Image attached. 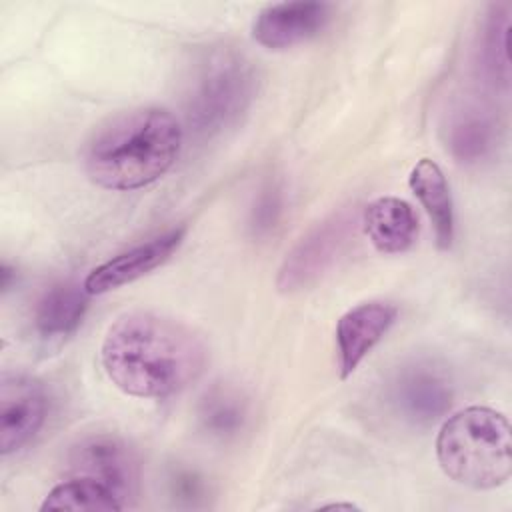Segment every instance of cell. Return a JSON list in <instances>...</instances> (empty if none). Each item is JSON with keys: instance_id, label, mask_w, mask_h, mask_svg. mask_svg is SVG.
I'll return each mask as SVG.
<instances>
[{"instance_id": "cell-5", "label": "cell", "mask_w": 512, "mask_h": 512, "mask_svg": "<svg viewBox=\"0 0 512 512\" xmlns=\"http://www.w3.org/2000/svg\"><path fill=\"white\" fill-rule=\"evenodd\" d=\"M358 224L360 212L354 206H346L310 228L282 260L276 288L292 294L316 284L346 252Z\"/></svg>"}, {"instance_id": "cell-7", "label": "cell", "mask_w": 512, "mask_h": 512, "mask_svg": "<svg viewBox=\"0 0 512 512\" xmlns=\"http://www.w3.org/2000/svg\"><path fill=\"white\" fill-rule=\"evenodd\" d=\"M394 410L414 426H432L452 408L454 384L448 372L432 360L402 364L388 386Z\"/></svg>"}, {"instance_id": "cell-9", "label": "cell", "mask_w": 512, "mask_h": 512, "mask_svg": "<svg viewBox=\"0 0 512 512\" xmlns=\"http://www.w3.org/2000/svg\"><path fill=\"white\" fill-rule=\"evenodd\" d=\"M444 140L458 164L478 166L490 160L502 142L498 114L484 102L464 100L448 112Z\"/></svg>"}, {"instance_id": "cell-18", "label": "cell", "mask_w": 512, "mask_h": 512, "mask_svg": "<svg viewBox=\"0 0 512 512\" xmlns=\"http://www.w3.org/2000/svg\"><path fill=\"white\" fill-rule=\"evenodd\" d=\"M122 502L102 484L88 478L70 476L68 480L56 484L44 498L40 510H90V512H110L122 510Z\"/></svg>"}, {"instance_id": "cell-6", "label": "cell", "mask_w": 512, "mask_h": 512, "mask_svg": "<svg viewBox=\"0 0 512 512\" xmlns=\"http://www.w3.org/2000/svg\"><path fill=\"white\" fill-rule=\"evenodd\" d=\"M68 472L108 488L122 506H130L140 488V462L130 444L112 432L80 438L68 452Z\"/></svg>"}, {"instance_id": "cell-12", "label": "cell", "mask_w": 512, "mask_h": 512, "mask_svg": "<svg viewBox=\"0 0 512 512\" xmlns=\"http://www.w3.org/2000/svg\"><path fill=\"white\" fill-rule=\"evenodd\" d=\"M398 310L384 300L362 302L346 310L336 324V352L340 378H348L368 352L392 328Z\"/></svg>"}, {"instance_id": "cell-4", "label": "cell", "mask_w": 512, "mask_h": 512, "mask_svg": "<svg viewBox=\"0 0 512 512\" xmlns=\"http://www.w3.org/2000/svg\"><path fill=\"white\" fill-rule=\"evenodd\" d=\"M256 96V70L238 50L208 48L192 64L184 92V116L198 138L232 128Z\"/></svg>"}, {"instance_id": "cell-14", "label": "cell", "mask_w": 512, "mask_h": 512, "mask_svg": "<svg viewBox=\"0 0 512 512\" xmlns=\"http://www.w3.org/2000/svg\"><path fill=\"white\" fill-rule=\"evenodd\" d=\"M372 246L382 254H402L412 248L418 236V216L414 208L396 196L372 200L360 218Z\"/></svg>"}, {"instance_id": "cell-15", "label": "cell", "mask_w": 512, "mask_h": 512, "mask_svg": "<svg viewBox=\"0 0 512 512\" xmlns=\"http://www.w3.org/2000/svg\"><path fill=\"white\" fill-rule=\"evenodd\" d=\"M408 184L432 222L438 248L448 250L454 240V204L442 168L434 160L422 158L410 170Z\"/></svg>"}, {"instance_id": "cell-13", "label": "cell", "mask_w": 512, "mask_h": 512, "mask_svg": "<svg viewBox=\"0 0 512 512\" xmlns=\"http://www.w3.org/2000/svg\"><path fill=\"white\" fill-rule=\"evenodd\" d=\"M86 288L60 282L50 286L36 302L32 324L36 336L46 344H62L82 324L88 310Z\"/></svg>"}, {"instance_id": "cell-8", "label": "cell", "mask_w": 512, "mask_h": 512, "mask_svg": "<svg viewBox=\"0 0 512 512\" xmlns=\"http://www.w3.org/2000/svg\"><path fill=\"white\" fill-rule=\"evenodd\" d=\"M48 394L40 380L22 372H4L0 378V452L26 446L44 426Z\"/></svg>"}, {"instance_id": "cell-17", "label": "cell", "mask_w": 512, "mask_h": 512, "mask_svg": "<svg viewBox=\"0 0 512 512\" xmlns=\"http://www.w3.org/2000/svg\"><path fill=\"white\" fill-rule=\"evenodd\" d=\"M248 402L244 394L230 384H214L198 404V422L202 430L218 440L234 438L246 424Z\"/></svg>"}, {"instance_id": "cell-16", "label": "cell", "mask_w": 512, "mask_h": 512, "mask_svg": "<svg viewBox=\"0 0 512 512\" xmlns=\"http://www.w3.org/2000/svg\"><path fill=\"white\" fill-rule=\"evenodd\" d=\"M510 4H490L482 22L478 60L480 70L494 86L508 88L510 60H508V32H510Z\"/></svg>"}, {"instance_id": "cell-19", "label": "cell", "mask_w": 512, "mask_h": 512, "mask_svg": "<svg viewBox=\"0 0 512 512\" xmlns=\"http://www.w3.org/2000/svg\"><path fill=\"white\" fill-rule=\"evenodd\" d=\"M282 212V190L270 182L266 184L260 194L256 196L252 210H250V230L254 236H264L268 234Z\"/></svg>"}, {"instance_id": "cell-1", "label": "cell", "mask_w": 512, "mask_h": 512, "mask_svg": "<svg viewBox=\"0 0 512 512\" xmlns=\"http://www.w3.org/2000/svg\"><path fill=\"white\" fill-rule=\"evenodd\" d=\"M100 362L112 384L136 398H166L196 382L208 348L190 326L154 312L116 318L102 340Z\"/></svg>"}, {"instance_id": "cell-11", "label": "cell", "mask_w": 512, "mask_h": 512, "mask_svg": "<svg viewBox=\"0 0 512 512\" xmlns=\"http://www.w3.org/2000/svg\"><path fill=\"white\" fill-rule=\"evenodd\" d=\"M186 236V228H170L110 260L96 266L84 280V288L90 296L106 294L124 284H130L148 272L162 266L180 248Z\"/></svg>"}, {"instance_id": "cell-2", "label": "cell", "mask_w": 512, "mask_h": 512, "mask_svg": "<svg viewBox=\"0 0 512 512\" xmlns=\"http://www.w3.org/2000/svg\"><path fill=\"white\" fill-rule=\"evenodd\" d=\"M182 148L178 118L156 106L106 118L84 146V172L104 190H138L162 178Z\"/></svg>"}, {"instance_id": "cell-20", "label": "cell", "mask_w": 512, "mask_h": 512, "mask_svg": "<svg viewBox=\"0 0 512 512\" xmlns=\"http://www.w3.org/2000/svg\"><path fill=\"white\" fill-rule=\"evenodd\" d=\"M2 292H8L12 288V276H14V270L4 262L2 264Z\"/></svg>"}, {"instance_id": "cell-3", "label": "cell", "mask_w": 512, "mask_h": 512, "mask_svg": "<svg viewBox=\"0 0 512 512\" xmlns=\"http://www.w3.org/2000/svg\"><path fill=\"white\" fill-rule=\"evenodd\" d=\"M442 472L468 488L492 490L512 474L510 424L486 406H468L448 416L436 436Z\"/></svg>"}, {"instance_id": "cell-10", "label": "cell", "mask_w": 512, "mask_h": 512, "mask_svg": "<svg viewBox=\"0 0 512 512\" xmlns=\"http://www.w3.org/2000/svg\"><path fill=\"white\" fill-rule=\"evenodd\" d=\"M332 4L280 2L258 12L252 24L254 40L270 50H284L316 38L332 20Z\"/></svg>"}]
</instances>
